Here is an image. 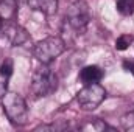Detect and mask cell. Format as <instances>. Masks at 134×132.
Returning <instances> with one entry per match:
<instances>
[{
    "label": "cell",
    "instance_id": "cell-10",
    "mask_svg": "<svg viewBox=\"0 0 134 132\" xmlns=\"http://www.w3.org/2000/svg\"><path fill=\"white\" fill-rule=\"evenodd\" d=\"M17 0H0V16L5 20H11L16 14Z\"/></svg>",
    "mask_w": 134,
    "mask_h": 132
},
{
    "label": "cell",
    "instance_id": "cell-3",
    "mask_svg": "<svg viewBox=\"0 0 134 132\" xmlns=\"http://www.w3.org/2000/svg\"><path fill=\"white\" fill-rule=\"evenodd\" d=\"M58 87V78L55 71L48 67V64H42V67L36 68L31 78V92L36 97H47L53 93Z\"/></svg>",
    "mask_w": 134,
    "mask_h": 132
},
{
    "label": "cell",
    "instance_id": "cell-13",
    "mask_svg": "<svg viewBox=\"0 0 134 132\" xmlns=\"http://www.w3.org/2000/svg\"><path fill=\"white\" fill-rule=\"evenodd\" d=\"M131 42H133V36L123 34V36H120V37L115 40V48H117L119 51H123V50H126V48L131 45Z\"/></svg>",
    "mask_w": 134,
    "mask_h": 132
},
{
    "label": "cell",
    "instance_id": "cell-14",
    "mask_svg": "<svg viewBox=\"0 0 134 132\" xmlns=\"http://www.w3.org/2000/svg\"><path fill=\"white\" fill-rule=\"evenodd\" d=\"M8 81H9V76H6V75L0 70V98L8 92Z\"/></svg>",
    "mask_w": 134,
    "mask_h": 132
},
{
    "label": "cell",
    "instance_id": "cell-15",
    "mask_svg": "<svg viewBox=\"0 0 134 132\" xmlns=\"http://www.w3.org/2000/svg\"><path fill=\"white\" fill-rule=\"evenodd\" d=\"M123 67H125V68H126L128 71H131V73L134 75V62H130V61H125V62H123Z\"/></svg>",
    "mask_w": 134,
    "mask_h": 132
},
{
    "label": "cell",
    "instance_id": "cell-5",
    "mask_svg": "<svg viewBox=\"0 0 134 132\" xmlns=\"http://www.w3.org/2000/svg\"><path fill=\"white\" fill-rule=\"evenodd\" d=\"M104 98H106V90H104V87H101L98 82L84 86L78 92V95H76V101H78L80 107L84 109V110L97 109L104 101Z\"/></svg>",
    "mask_w": 134,
    "mask_h": 132
},
{
    "label": "cell",
    "instance_id": "cell-12",
    "mask_svg": "<svg viewBox=\"0 0 134 132\" xmlns=\"http://www.w3.org/2000/svg\"><path fill=\"white\" fill-rule=\"evenodd\" d=\"M120 124L125 131L128 132H134V112H130V113H125L120 120Z\"/></svg>",
    "mask_w": 134,
    "mask_h": 132
},
{
    "label": "cell",
    "instance_id": "cell-8",
    "mask_svg": "<svg viewBox=\"0 0 134 132\" xmlns=\"http://www.w3.org/2000/svg\"><path fill=\"white\" fill-rule=\"evenodd\" d=\"M30 8L39 9L45 14H53L58 9V0H27Z\"/></svg>",
    "mask_w": 134,
    "mask_h": 132
},
{
    "label": "cell",
    "instance_id": "cell-1",
    "mask_svg": "<svg viewBox=\"0 0 134 132\" xmlns=\"http://www.w3.org/2000/svg\"><path fill=\"white\" fill-rule=\"evenodd\" d=\"M2 107H3V112L11 124L19 126V128L27 124L28 107H27L25 99L22 98V95H19L16 92H6L2 97Z\"/></svg>",
    "mask_w": 134,
    "mask_h": 132
},
{
    "label": "cell",
    "instance_id": "cell-2",
    "mask_svg": "<svg viewBox=\"0 0 134 132\" xmlns=\"http://www.w3.org/2000/svg\"><path fill=\"white\" fill-rule=\"evenodd\" d=\"M66 50V42L59 36H48L39 42H36L33 48L34 58L41 64H50L58 56H61Z\"/></svg>",
    "mask_w": 134,
    "mask_h": 132
},
{
    "label": "cell",
    "instance_id": "cell-6",
    "mask_svg": "<svg viewBox=\"0 0 134 132\" xmlns=\"http://www.w3.org/2000/svg\"><path fill=\"white\" fill-rule=\"evenodd\" d=\"M2 36L8 40V44L11 47H19V45H24L25 42L30 40L28 31L22 25L14 23V22H5V27L2 30Z\"/></svg>",
    "mask_w": 134,
    "mask_h": 132
},
{
    "label": "cell",
    "instance_id": "cell-9",
    "mask_svg": "<svg viewBox=\"0 0 134 132\" xmlns=\"http://www.w3.org/2000/svg\"><path fill=\"white\" fill-rule=\"evenodd\" d=\"M80 129L81 131H91V132H103L106 129H111V128L104 121H101L100 118H89L80 126Z\"/></svg>",
    "mask_w": 134,
    "mask_h": 132
},
{
    "label": "cell",
    "instance_id": "cell-16",
    "mask_svg": "<svg viewBox=\"0 0 134 132\" xmlns=\"http://www.w3.org/2000/svg\"><path fill=\"white\" fill-rule=\"evenodd\" d=\"M3 27H5V19L0 16V34H2V30H3Z\"/></svg>",
    "mask_w": 134,
    "mask_h": 132
},
{
    "label": "cell",
    "instance_id": "cell-7",
    "mask_svg": "<svg viewBox=\"0 0 134 132\" xmlns=\"http://www.w3.org/2000/svg\"><path fill=\"white\" fill-rule=\"evenodd\" d=\"M103 78V70L97 65H87L80 71V81L87 86V84H95Z\"/></svg>",
    "mask_w": 134,
    "mask_h": 132
},
{
    "label": "cell",
    "instance_id": "cell-4",
    "mask_svg": "<svg viewBox=\"0 0 134 132\" xmlns=\"http://www.w3.org/2000/svg\"><path fill=\"white\" fill-rule=\"evenodd\" d=\"M91 20V11L86 2L76 0L70 5L66 14V23L75 34H83Z\"/></svg>",
    "mask_w": 134,
    "mask_h": 132
},
{
    "label": "cell",
    "instance_id": "cell-11",
    "mask_svg": "<svg viewBox=\"0 0 134 132\" xmlns=\"http://www.w3.org/2000/svg\"><path fill=\"white\" fill-rule=\"evenodd\" d=\"M115 8L122 16L134 14V0H115Z\"/></svg>",
    "mask_w": 134,
    "mask_h": 132
}]
</instances>
